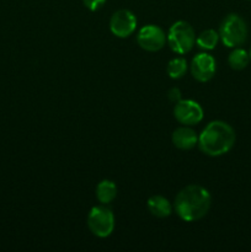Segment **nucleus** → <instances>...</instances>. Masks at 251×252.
Returning a JSON list of instances; mask_svg holds the SVG:
<instances>
[{
    "label": "nucleus",
    "instance_id": "obj_8",
    "mask_svg": "<svg viewBox=\"0 0 251 252\" xmlns=\"http://www.w3.org/2000/svg\"><path fill=\"white\" fill-rule=\"evenodd\" d=\"M174 116L181 125L194 126L203 120V108L193 100H180L175 103Z\"/></svg>",
    "mask_w": 251,
    "mask_h": 252
},
{
    "label": "nucleus",
    "instance_id": "obj_6",
    "mask_svg": "<svg viewBox=\"0 0 251 252\" xmlns=\"http://www.w3.org/2000/svg\"><path fill=\"white\" fill-rule=\"evenodd\" d=\"M166 34L155 25H147L137 33V43L147 52H157L166 43Z\"/></svg>",
    "mask_w": 251,
    "mask_h": 252
},
{
    "label": "nucleus",
    "instance_id": "obj_13",
    "mask_svg": "<svg viewBox=\"0 0 251 252\" xmlns=\"http://www.w3.org/2000/svg\"><path fill=\"white\" fill-rule=\"evenodd\" d=\"M219 42V33L216 30H204L201 33L197 36L196 43L199 48L204 49V51H211V49L216 48V46Z\"/></svg>",
    "mask_w": 251,
    "mask_h": 252
},
{
    "label": "nucleus",
    "instance_id": "obj_3",
    "mask_svg": "<svg viewBox=\"0 0 251 252\" xmlns=\"http://www.w3.org/2000/svg\"><path fill=\"white\" fill-rule=\"evenodd\" d=\"M248 32V25L243 17L238 14H229L221 21L218 33L224 46L236 48L246 41Z\"/></svg>",
    "mask_w": 251,
    "mask_h": 252
},
{
    "label": "nucleus",
    "instance_id": "obj_18",
    "mask_svg": "<svg viewBox=\"0 0 251 252\" xmlns=\"http://www.w3.org/2000/svg\"><path fill=\"white\" fill-rule=\"evenodd\" d=\"M249 57H250V61H251V49H250V52H249Z\"/></svg>",
    "mask_w": 251,
    "mask_h": 252
},
{
    "label": "nucleus",
    "instance_id": "obj_2",
    "mask_svg": "<svg viewBox=\"0 0 251 252\" xmlns=\"http://www.w3.org/2000/svg\"><path fill=\"white\" fill-rule=\"evenodd\" d=\"M235 130L223 121H213L198 135V147L208 157H221L235 144Z\"/></svg>",
    "mask_w": 251,
    "mask_h": 252
},
{
    "label": "nucleus",
    "instance_id": "obj_12",
    "mask_svg": "<svg viewBox=\"0 0 251 252\" xmlns=\"http://www.w3.org/2000/svg\"><path fill=\"white\" fill-rule=\"evenodd\" d=\"M117 196V187L111 180H102L96 186V198L101 204H110Z\"/></svg>",
    "mask_w": 251,
    "mask_h": 252
},
{
    "label": "nucleus",
    "instance_id": "obj_11",
    "mask_svg": "<svg viewBox=\"0 0 251 252\" xmlns=\"http://www.w3.org/2000/svg\"><path fill=\"white\" fill-rule=\"evenodd\" d=\"M147 207L150 214L157 218H167L172 213V206L169 199L160 194L150 197L147 202Z\"/></svg>",
    "mask_w": 251,
    "mask_h": 252
},
{
    "label": "nucleus",
    "instance_id": "obj_1",
    "mask_svg": "<svg viewBox=\"0 0 251 252\" xmlns=\"http://www.w3.org/2000/svg\"><path fill=\"white\" fill-rule=\"evenodd\" d=\"M211 194L199 185H188L177 193L175 212L185 221H196L203 218L211 208Z\"/></svg>",
    "mask_w": 251,
    "mask_h": 252
},
{
    "label": "nucleus",
    "instance_id": "obj_4",
    "mask_svg": "<svg viewBox=\"0 0 251 252\" xmlns=\"http://www.w3.org/2000/svg\"><path fill=\"white\" fill-rule=\"evenodd\" d=\"M167 44L170 48L179 54H186L193 47L196 42L194 30L188 22L177 21L170 27L166 36Z\"/></svg>",
    "mask_w": 251,
    "mask_h": 252
},
{
    "label": "nucleus",
    "instance_id": "obj_7",
    "mask_svg": "<svg viewBox=\"0 0 251 252\" xmlns=\"http://www.w3.org/2000/svg\"><path fill=\"white\" fill-rule=\"evenodd\" d=\"M137 29V17L132 11L126 9L113 12L110 20V30L118 38H127Z\"/></svg>",
    "mask_w": 251,
    "mask_h": 252
},
{
    "label": "nucleus",
    "instance_id": "obj_16",
    "mask_svg": "<svg viewBox=\"0 0 251 252\" xmlns=\"http://www.w3.org/2000/svg\"><path fill=\"white\" fill-rule=\"evenodd\" d=\"M106 2V0H83V4L86 9H89L90 11H96V10L100 9L103 4Z\"/></svg>",
    "mask_w": 251,
    "mask_h": 252
},
{
    "label": "nucleus",
    "instance_id": "obj_17",
    "mask_svg": "<svg viewBox=\"0 0 251 252\" xmlns=\"http://www.w3.org/2000/svg\"><path fill=\"white\" fill-rule=\"evenodd\" d=\"M167 98H169L171 102L176 103L181 100V91L177 88H172L167 91Z\"/></svg>",
    "mask_w": 251,
    "mask_h": 252
},
{
    "label": "nucleus",
    "instance_id": "obj_14",
    "mask_svg": "<svg viewBox=\"0 0 251 252\" xmlns=\"http://www.w3.org/2000/svg\"><path fill=\"white\" fill-rule=\"evenodd\" d=\"M228 63L231 69L234 70H243L250 63V57L249 53L243 48H238L236 47L228 57Z\"/></svg>",
    "mask_w": 251,
    "mask_h": 252
},
{
    "label": "nucleus",
    "instance_id": "obj_9",
    "mask_svg": "<svg viewBox=\"0 0 251 252\" xmlns=\"http://www.w3.org/2000/svg\"><path fill=\"white\" fill-rule=\"evenodd\" d=\"M217 70L216 59L208 53H198L191 62V74L199 83H207Z\"/></svg>",
    "mask_w": 251,
    "mask_h": 252
},
{
    "label": "nucleus",
    "instance_id": "obj_15",
    "mask_svg": "<svg viewBox=\"0 0 251 252\" xmlns=\"http://www.w3.org/2000/svg\"><path fill=\"white\" fill-rule=\"evenodd\" d=\"M187 71V62L185 58H174L167 63L166 73L171 79H181Z\"/></svg>",
    "mask_w": 251,
    "mask_h": 252
},
{
    "label": "nucleus",
    "instance_id": "obj_5",
    "mask_svg": "<svg viewBox=\"0 0 251 252\" xmlns=\"http://www.w3.org/2000/svg\"><path fill=\"white\" fill-rule=\"evenodd\" d=\"M88 226L97 238H108L115 229V216L106 204L91 208L88 214Z\"/></svg>",
    "mask_w": 251,
    "mask_h": 252
},
{
    "label": "nucleus",
    "instance_id": "obj_10",
    "mask_svg": "<svg viewBox=\"0 0 251 252\" xmlns=\"http://www.w3.org/2000/svg\"><path fill=\"white\" fill-rule=\"evenodd\" d=\"M172 144L180 150H191L198 144V135L189 126H184L174 130L171 135Z\"/></svg>",
    "mask_w": 251,
    "mask_h": 252
}]
</instances>
